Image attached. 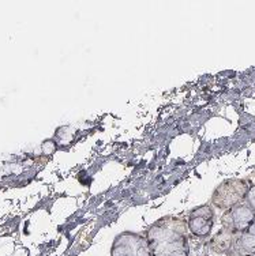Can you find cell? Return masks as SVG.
Here are the masks:
<instances>
[{"label":"cell","instance_id":"obj_6","mask_svg":"<svg viewBox=\"0 0 255 256\" xmlns=\"http://www.w3.org/2000/svg\"><path fill=\"white\" fill-rule=\"evenodd\" d=\"M237 248L243 254H255V221L245 232L240 233L237 240Z\"/></svg>","mask_w":255,"mask_h":256},{"label":"cell","instance_id":"obj_5","mask_svg":"<svg viewBox=\"0 0 255 256\" xmlns=\"http://www.w3.org/2000/svg\"><path fill=\"white\" fill-rule=\"evenodd\" d=\"M255 221V212L248 203H239L224 214L222 224L233 232H245Z\"/></svg>","mask_w":255,"mask_h":256},{"label":"cell","instance_id":"obj_2","mask_svg":"<svg viewBox=\"0 0 255 256\" xmlns=\"http://www.w3.org/2000/svg\"><path fill=\"white\" fill-rule=\"evenodd\" d=\"M250 191V186L244 180H236L231 178L220 184L213 192L211 203L217 208H226L229 210L236 204H239L247 198V194Z\"/></svg>","mask_w":255,"mask_h":256},{"label":"cell","instance_id":"obj_4","mask_svg":"<svg viewBox=\"0 0 255 256\" xmlns=\"http://www.w3.org/2000/svg\"><path fill=\"white\" fill-rule=\"evenodd\" d=\"M214 225V212L210 204L195 207L188 214L187 228L196 237H207Z\"/></svg>","mask_w":255,"mask_h":256},{"label":"cell","instance_id":"obj_1","mask_svg":"<svg viewBox=\"0 0 255 256\" xmlns=\"http://www.w3.org/2000/svg\"><path fill=\"white\" fill-rule=\"evenodd\" d=\"M187 222L179 217H164L153 224L146 238L153 256H188Z\"/></svg>","mask_w":255,"mask_h":256},{"label":"cell","instance_id":"obj_8","mask_svg":"<svg viewBox=\"0 0 255 256\" xmlns=\"http://www.w3.org/2000/svg\"><path fill=\"white\" fill-rule=\"evenodd\" d=\"M247 203L250 204L251 208L255 212V186H252V187H250V191H248V194H247Z\"/></svg>","mask_w":255,"mask_h":256},{"label":"cell","instance_id":"obj_3","mask_svg":"<svg viewBox=\"0 0 255 256\" xmlns=\"http://www.w3.org/2000/svg\"><path fill=\"white\" fill-rule=\"evenodd\" d=\"M111 256H153V254L146 236L134 232H123L113 240Z\"/></svg>","mask_w":255,"mask_h":256},{"label":"cell","instance_id":"obj_7","mask_svg":"<svg viewBox=\"0 0 255 256\" xmlns=\"http://www.w3.org/2000/svg\"><path fill=\"white\" fill-rule=\"evenodd\" d=\"M75 130L73 127H60L56 131V138H59L62 142H73L75 138Z\"/></svg>","mask_w":255,"mask_h":256}]
</instances>
